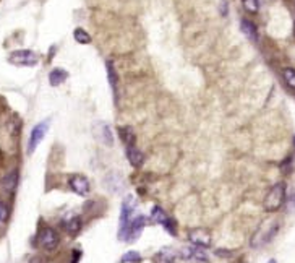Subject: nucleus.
Listing matches in <instances>:
<instances>
[{"instance_id": "f257e3e1", "label": "nucleus", "mask_w": 295, "mask_h": 263, "mask_svg": "<svg viewBox=\"0 0 295 263\" xmlns=\"http://www.w3.org/2000/svg\"><path fill=\"white\" fill-rule=\"evenodd\" d=\"M286 197H287V185L286 182H278L269 188L266 197L263 200V208L264 211L268 213H276L279 211L282 205L286 203Z\"/></svg>"}, {"instance_id": "f03ea898", "label": "nucleus", "mask_w": 295, "mask_h": 263, "mask_svg": "<svg viewBox=\"0 0 295 263\" xmlns=\"http://www.w3.org/2000/svg\"><path fill=\"white\" fill-rule=\"evenodd\" d=\"M278 231H279V223L276 221V219H266L263 224H260V228L256 229L253 237H251V242H250L251 247L260 249L263 246H266V244H269L274 239Z\"/></svg>"}, {"instance_id": "7ed1b4c3", "label": "nucleus", "mask_w": 295, "mask_h": 263, "mask_svg": "<svg viewBox=\"0 0 295 263\" xmlns=\"http://www.w3.org/2000/svg\"><path fill=\"white\" fill-rule=\"evenodd\" d=\"M146 224H148V219H146L145 215H135L133 219L130 221V224L125 228V231L119 234V239L122 242H128V244L138 241L140 236L143 234Z\"/></svg>"}, {"instance_id": "20e7f679", "label": "nucleus", "mask_w": 295, "mask_h": 263, "mask_svg": "<svg viewBox=\"0 0 295 263\" xmlns=\"http://www.w3.org/2000/svg\"><path fill=\"white\" fill-rule=\"evenodd\" d=\"M8 62L16 67H34L38 65L39 57L34 51H29V49H18L8 56Z\"/></svg>"}, {"instance_id": "39448f33", "label": "nucleus", "mask_w": 295, "mask_h": 263, "mask_svg": "<svg viewBox=\"0 0 295 263\" xmlns=\"http://www.w3.org/2000/svg\"><path fill=\"white\" fill-rule=\"evenodd\" d=\"M49 127H51V120L49 119L42 120V122H39V124H36L33 127L31 133H29V140H28V153L29 155H33V153L36 151V148L41 145L42 140H44V137L49 132Z\"/></svg>"}, {"instance_id": "423d86ee", "label": "nucleus", "mask_w": 295, "mask_h": 263, "mask_svg": "<svg viewBox=\"0 0 295 263\" xmlns=\"http://www.w3.org/2000/svg\"><path fill=\"white\" fill-rule=\"evenodd\" d=\"M135 210H137V198L133 195H127L122 201V208H120V223H119V234L124 232L125 228L135 216Z\"/></svg>"}, {"instance_id": "0eeeda50", "label": "nucleus", "mask_w": 295, "mask_h": 263, "mask_svg": "<svg viewBox=\"0 0 295 263\" xmlns=\"http://www.w3.org/2000/svg\"><path fill=\"white\" fill-rule=\"evenodd\" d=\"M38 244H39L41 249L47 250V252H52V250L57 249L59 244H60L59 232L55 231L54 228H49V226H46V228H42L39 231V234H38Z\"/></svg>"}, {"instance_id": "6e6552de", "label": "nucleus", "mask_w": 295, "mask_h": 263, "mask_svg": "<svg viewBox=\"0 0 295 263\" xmlns=\"http://www.w3.org/2000/svg\"><path fill=\"white\" fill-rule=\"evenodd\" d=\"M179 257L183 260H188V262H200V263H208L210 262V255L203 247H198V246H188V247H183L180 252H179Z\"/></svg>"}, {"instance_id": "1a4fd4ad", "label": "nucleus", "mask_w": 295, "mask_h": 263, "mask_svg": "<svg viewBox=\"0 0 295 263\" xmlns=\"http://www.w3.org/2000/svg\"><path fill=\"white\" fill-rule=\"evenodd\" d=\"M93 132H94V137L99 140L102 145H106V146L114 145V132L107 122H101V120L94 122Z\"/></svg>"}, {"instance_id": "9d476101", "label": "nucleus", "mask_w": 295, "mask_h": 263, "mask_svg": "<svg viewBox=\"0 0 295 263\" xmlns=\"http://www.w3.org/2000/svg\"><path fill=\"white\" fill-rule=\"evenodd\" d=\"M69 187L72 188V192H75L79 197H88V193L91 190V183L86 179L83 174H73L69 179Z\"/></svg>"}, {"instance_id": "9b49d317", "label": "nucleus", "mask_w": 295, "mask_h": 263, "mask_svg": "<svg viewBox=\"0 0 295 263\" xmlns=\"http://www.w3.org/2000/svg\"><path fill=\"white\" fill-rule=\"evenodd\" d=\"M60 226H62V229L67 232V234L78 236L79 231L83 229V221H81V218H79L78 215H75V213H69V215H65L62 218Z\"/></svg>"}, {"instance_id": "f8f14e48", "label": "nucleus", "mask_w": 295, "mask_h": 263, "mask_svg": "<svg viewBox=\"0 0 295 263\" xmlns=\"http://www.w3.org/2000/svg\"><path fill=\"white\" fill-rule=\"evenodd\" d=\"M188 241L193 244V246H198V247H203V249H208L211 246V234L210 231L203 229V228H196V229H192L188 231Z\"/></svg>"}, {"instance_id": "ddd939ff", "label": "nucleus", "mask_w": 295, "mask_h": 263, "mask_svg": "<svg viewBox=\"0 0 295 263\" xmlns=\"http://www.w3.org/2000/svg\"><path fill=\"white\" fill-rule=\"evenodd\" d=\"M125 156H127L128 163H130L133 168H141V166H143L145 155H143V151H141L137 145L125 146Z\"/></svg>"}, {"instance_id": "4468645a", "label": "nucleus", "mask_w": 295, "mask_h": 263, "mask_svg": "<svg viewBox=\"0 0 295 263\" xmlns=\"http://www.w3.org/2000/svg\"><path fill=\"white\" fill-rule=\"evenodd\" d=\"M179 259V252L172 247H162L152 257V263H175Z\"/></svg>"}, {"instance_id": "2eb2a0df", "label": "nucleus", "mask_w": 295, "mask_h": 263, "mask_svg": "<svg viewBox=\"0 0 295 263\" xmlns=\"http://www.w3.org/2000/svg\"><path fill=\"white\" fill-rule=\"evenodd\" d=\"M106 70H107V80H109V85H110V89H112L114 99H115V104H117L119 102V75H117L115 67L110 60L106 62Z\"/></svg>"}, {"instance_id": "dca6fc26", "label": "nucleus", "mask_w": 295, "mask_h": 263, "mask_svg": "<svg viewBox=\"0 0 295 263\" xmlns=\"http://www.w3.org/2000/svg\"><path fill=\"white\" fill-rule=\"evenodd\" d=\"M240 29H242V33L245 34V38L250 39L251 42H258V39H260L256 24L251 20H248V18H242V20H240Z\"/></svg>"}, {"instance_id": "f3484780", "label": "nucleus", "mask_w": 295, "mask_h": 263, "mask_svg": "<svg viewBox=\"0 0 295 263\" xmlns=\"http://www.w3.org/2000/svg\"><path fill=\"white\" fill-rule=\"evenodd\" d=\"M117 132H119V138L125 146H132L137 142V133H135V130L130 125H122L117 128Z\"/></svg>"}, {"instance_id": "a211bd4d", "label": "nucleus", "mask_w": 295, "mask_h": 263, "mask_svg": "<svg viewBox=\"0 0 295 263\" xmlns=\"http://www.w3.org/2000/svg\"><path fill=\"white\" fill-rule=\"evenodd\" d=\"M67 78H69V72L64 69H54L49 73V83H51V87L54 88H57L62 83H65Z\"/></svg>"}, {"instance_id": "6ab92c4d", "label": "nucleus", "mask_w": 295, "mask_h": 263, "mask_svg": "<svg viewBox=\"0 0 295 263\" xmlns=\"http://www.w3.org/2000/svg\"><path fill=\"white\" fill-rule=\"evenodd\" d=\"M151 219H152V223H156V224H161L162 228L165 224L169 223V219H170V216L165 213L161 206H152L151 208Z\"/></svg>"}, {"instance_id": "aec40b11", "label": "nucleus", "mask_w": 295, "mask_h": 263, "mask_svg": "<svg viewBox=\"0 0 295 263\" xmlns=\"http://www.w3.org/2000/svg\"><path fill=\"white\" fill-rule=\"evenodd\" d=\"M18 185V171H11V173H8L7 175L3 177V180H2V187L5 188L7 192H15V188Z\"/></svg>"}, {"instance_id": "412c9836", "label": "nucleus", "mask_w": 295, "mask_h": 263, "mask_svg": "<svg viewBox=\"0 0 295 263\" xmlns=\"http://www.w3.org/2000/svg\"><path fill=\"white\" fill-rule=\"evenodd\" d=\"M282 80H284V83L289 88L295 91V69L294 67H286V69L282 70Z\"/></svg>"}, {"instance_id": "4be33fe9", "label": "nucleus", "mask_w": 295, "mask_h": 263, "mask_svg": "<svg viewBox=\"0 0 295 263\" xmlns=\"http://www.w3.org/2000/svg\"><path fill=\"white\" fill-rule=\"evenodd\" d=\"M73 39H75L78 44H89L91 42V36L89 33L86 31L83 28H75V31H73Z\"/></svg>"}, {"instance_id": "5701e85b", "label": "nucleus", "mask_w": 295, "mask_h": 263, "mask_svg": "<svg viewBox=\"0 0 295 263\" xmlns=\"http://www.w3.org/2000/svg\"><path fill=\"white\" fill-rule=\"evenodd\" d=\"M242 5H243V8L251 15H255L260 11V0H242Z\"/></svg>"}, {"instance_id": "b1692460", "label": "nucleus", "mask_w": 295, "mask_h": 263, "mask_svg": "<svg viewBox=\"0 0 295 263\" xmlns=\"http://www.w3.org/2000/svg\"><path fill=\"white\" fill-rule=\"evenodd\" d=\"M141 262V255L135 250H130V252L124 254V257L120 259V263H138Z\"/></svg>"}, {"instance_id": "393cba45", "label": "nucleus", "mask_w": 295, "mask_h": 263, "mask_svg": "<svg viewBox=\"0 0 295 263\" xmlns=\"http://www.w3.org/2000/svg\"><path fill=\"white\" fill-rule=\"evenodd\" d=\"M7 216H8V208L5 206L3 201H0V224L7 219Z\"/></svg>"}, {"instance_id": "a878e982", "label": "nucleus", "mask_w": 295, "mask_h": 263, "mask_svg": "<svg viewBox=\"0 0 295 263\" xmlns=\"http://www.w3.org/2000/svg\"><path fill=\"white\" fill-rule=\"evenodd\" d=\"M79 259H81V250L79 249H75L72 252V263H78L79 262Z\"/></svg>"}, {"instance_id": "bb28decb", "label": "nucleus", "mask_w": 295, "mask_h": 263, "mask_svg": "<svg viewBox=\"0 0 295 263\" xmlns=\"http://www.w3.org/2000/svg\"><path fill=\"white\" fill-rule=\"evenodd\" d=\"M268 263H278V262H276V260H274V259H271V260H269V262H268Z\"/></svg>"}, {"instance_id": "cd10ccee", "label": "nucleus", "mask_w": 295, "mask_h": 263, "mask_svg": "<svg viewBox=\"0 0 295 263\" xmlns=\"http://www.w3.org/2000/svg\"><path fill=\"white\" fill-rule=\"evenodd\" d=\"M292 143H294V148H295V137H294V140H292Z\"/></svg>"}, {"instance_id": "c85d7f7f", "label": "nucleus", "mask_w": 295, "mask_h": 263, "mask_svg": "<svg viewBox=\"0 0 295 263\" xmlns=\"http://www.w3.org/2000/svg\"><path fill=\"white\" fill-rule=\"evenodd\" d=\"M294 34H295V26H294Z\"/></svg>"}]
</instances>
